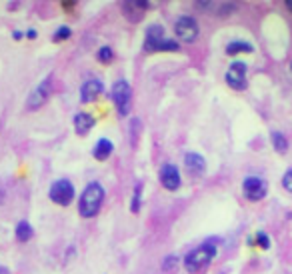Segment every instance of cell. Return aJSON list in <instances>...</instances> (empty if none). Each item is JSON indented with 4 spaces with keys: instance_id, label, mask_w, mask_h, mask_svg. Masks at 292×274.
I'll return each mask as SVG.
<instances>
[{
    "instance_id": "6da1fadb",
    "label": "cell",
    "mask_w": 292,
    "mask_h": 274,
    "mask_svg": "<svg viewBox=\"0 0 292 274\" xmlns=\"http://www.w3.org/2000/svg\"><path fill=\"white\" fill-rule=\"evenodd\" d=\"M104 202V188L100 182H90L86 184V188L82 190L80 198H78V214L82 218H94Z\"/></svg>"
},
{
    "instance_id": "7a4b0ae2",
    "label": "cell",
    "mask_w": 292,
    "mask_h": 274,
    "mask_svg": "<svg viewBox=\"0 0 292 274\" xmlns=\"http://www.w3.org/2000/svg\"><path fill=\"white\" fill-rule=\"evenodd\" d=\"M216 244H214V240H206V242H202L198 248H192L186 256H184V268L188 270V272H198V270H204L212 260H214V256H216Z\"/></svg>"
},
{
    "instance_id": "3957f363",
    "label": "cell",
    "mask_w": 292,
    "mask_h": 274,
    "mask_svg": "<svg viewBox=\"0 0 292 274\" xmlns=\"http://www.w3.org/2000/svg\"><path fill=\"white\" fill-rule=\"evenodd\" d=\"M144 50L146 52H176V50H180V44L176 40L166 38L164 28L160 24H152V26H148V30H146Z\"/></svg>"
},
{
    "instance_id": "277c9868",
    "label": "cell",
    "mask_w": 292,
    "mask_h": 274,
    "mask_svg": "<svg viewBox=\"0 0 292 274\" xmlns=\"http://www.w3.org/2000/svg\"><path fill=\"white\" fill-rule=\"evenodd\" d=\"M110 96L116 104V112L120 116H126L132 108V88L126 80H116L112 84V90H110Z\"/></svg>"
},
{
    "instance_id": "5b68a950",
    "label": "cell",
    "mask_w": 292,
    "mask_h": 274,
    "mask_svg": "<svg viewBox=\"0 0 292 274\" xmlns=\"http://www.w3.org/2000/svg\"><path fill=\"white\" fill-rule=\"evenodd\" d=\"M50 200L58 206H68L72 200H74V184L66 178H60L56 182H52L50 186V192H48Z\"/></svg>"
},
{
    "instance_id": "8992f818",
    "label": "cell",
    "mask_w": 292,
    "mask_h": 274,
    "mask_svg": "<svg viewBox=\"0 0 292 274\" xmlns=\"http://www.w3.org/2000/svg\"><path fill=\"white\" fill-rule=\"evenodd\" d=\"M174 34L182 42H194L198 36V22L192 16H180L174 22Z\"/></svg>"
},
{
    "instance_id": "52a82bcc",
    "label": "cell",
    "mask_w": 292,
    "mask_h": 274,
    "mask_svg": "<svg viewBox=\"0 0 292 274\" xmlns=\"http://www.w3.org/2000/svg\"><path fill=\"white\" fill-rule=\"evenodd\" d=\"M242 190H244V196L248 200L258 202V200H262L268 194V182L258 178V176H248L242 182Z\"/></svg>"
},
{
    "instance_id": "ba28073f",
    "label": "cell",
    "mask_w": 292,
    "mask_h": 274,
    "mask_svg": "<svg viewBox=\"0 0 292 274\" xmlns=\"http://www.w3.org/2000/svg\"><path fill=\"white\" fill-rule=\"evenodd\" d=\"M226 84L234 90H244L248 86L246 82V64L236 60L230 64V68L226 70Z\"/></svg>"
},
{
    "instance_id": "9c48e42d",
    "label": "cell",
    "mask_w": 292,
    "mask_h": 274,
    "mask_svg": "<svg viewBox=\"0 0 292 274\" xmlns=\"http://www.w3.org/2000/svg\"><path fill=\"white\" fill-rule=\"evenodd\" d=\"M50 92H52V78L48 76L44 82H40V84L30 92V96H28V100H26V108H28V110L40 108V106L50 98Z\"/></svg>"
},
{
    "instance_id": "30bf717a",
    "label": "cell",
    "mask_w": 292,
    "mask_h": 274,
    "mask_svg": "<svg viewBox=\"0 0 292 274\" xmlns=\"http://www.w3.org/2000/svg\"><path fill=\"white\" fill-rule=\"evenodd\" d=\"M158 178H160V184H162L166 190H170V192L178 190V188H180V182H182L180 172H178V166H174V164H164V166L160 168Z\"/></svg>"
},
{
    "instance_id": "8fae6325",
    "label": "cell",
    "mask_w": 292,
    "mask_h": 274,
    "mask_svg": "<svg viewBox=\"0 0 292 274\" xmlns=\"http://www.w3.org/2000/svg\"><path fill=\"white\" fill-rule=\"evenodd\" d=\"M102 90H104L102 82L96 80V78H90V80H86V82L80 86V100H82L84 104L94 102V100L102 94Z\"/></svg>"
},
{
    "instance_id": "7c38bea8",
    "label": "cell",
    "mask_w": 292,
    "mask_h": 274,
    "mask_svg": "<svg viewBox=\"0 0 292 274\" xmlns=\"http://www.w3.org/2000/svg\"><path fill=\"white\" fill-rule=\"evenodd\" d=\"M184 166H186V170L192 172L194 176L206 172V160H204V156L198 154V152H186V154H184Z\"/></svg>"
},
{
    "instance_id": "4fadbf2b",
    "label": "cell",
    "mask_w": 292,
    "mask_h": 274,
    "mask_svg": "<svg viewBox=\"0 0 292 274\" xmlns=\"http://www.w3.org/2000/svg\"><path fill=\"white\" fill-rule=\"evenodd\" d=\"M94 124H96V120H94V116L88 114V112H78V114L74 116V130H76V134H80V136L88 134V132L92 130Z\"/></svg>"
},
{
    "instance_id": "5bb4252c",
    "label": "cell",
    "mask_w": 292,
    "mask_h": 274,
    "mask_svg": "<svg viewBox=\"0 0 292 274\" xmlns=\"http://www.w3.org/2000/svg\"><path fill=\"white\" fill-rule=\"evenodd\" d=\"M112 152H114V144H112L108 138H100V140L94 144V148H92V156H94L96 160H106Z\"/></svg>"
},
{
    "instance_id": "9a60e30c",
    "label": "cell",
    "mask_w": 292,
    "mask_h": 274,
    "mask_svg": "<svg viewBox=\"0 0 292 274\" xmlns=\"http://www.w3.org/2000/svg\"><path fill=\"white\" fill-rule=\"evenodd\" d=\"M240 52H254V46L250 42H246V40H232L226 46V54H230V56H236Z\"/></svg>"
},
{
    "instance_id": "2e32d148",
    "label": "cell",
    "mask_w": 292,
    "mask_h": 274,
    "mask_svg": "<svg viewBox=\"0 0 292 274\" xmlns=\"http://www.w3.org/2000/svg\"><path fill=\"white\" fill-rule=\"evenodd\" d=\"M32 234H34V230H32L28 220H20L16 224V238H18V242H28L32 238Z\"/></svg>"
},
{
    "instance_id": "e0dca14e",
    "label": "cell",
    "mask_w": 292,
    "mask_h": 274,
    "mask_svg": "<svg viewBox=\"0 0 292 274\" xmlns=\"http://www.w3.org/2000/svg\"><path fill=\"white\" fill-rule=\"evenodd\" d=\"M270 140H272V146H274V150H276V152L284 154V152L288 150V140H286V136H284L282 132L274 130V132L270 134Z\"/></svg>"
},
{
    "instance_id": "ac0fdd59",
    "label": "cell",
    "mask_w": 292,
    "mask_h": 274,
    "mask_svg": "<svg viewBox=\"0 0 292 274\" xmlns=\"http://www.w3.org/2000/svg\"><path fill=\"white\" fill-rule=\"evenodd\" d=\"M140 204H142V184L138 182L136 188H134V194H132V204H130V210L136 214L140 210Z\"/></svg>"
},
{
    "instance_id": "d6986e66",
    "label": "cell",
    "mask_w": 292,
    "mask_h": 274,
    "mask_svg": "<svg viewBox=\"0 0 292 274\" xmlns=\"http://www.w3.org/2000/svg\"><path fill=\"white\" fill-rule=\"evenodd\" d=\"M96 58H98L100 62L108 64V62H112V58H114V52H112V48H110V46H102V48H98V52H96Z\"/></svg>"
},
{
    "instance_id": "ffe728a7",
    "label": "cell",
    "mask_w": 292,
    "mask_h": 274,
    "mask_svg": "<svg viewBox=\"0 0 292 274\" xmlns=\"http://www.w3.org/2000/svg\"><path fill=\"white\" fill-rule=\"evenodd\" d=\"M70 34H72V30L68 28V26H60L56 32H54V36H52V40L54 42H60V40H66V38H70Z\"/></svg>"
},
{
    "instance_id": "44dd1931",
    "label": "cell",
    "mask_w": 292,
    "mask_h": 274,
    "mask_svg": "<svg viewBox=\"0 0 292 274\" xmlns=\"http://www.w3.org/2000/svg\"><path fill=\"white\" fill-rule=\"evenodd\" d=\"M256 242H258V246H260V248H264V250H268V248H270V238H268V234H266V232H258V234H256Z\"/></svg>"
},
{
    "instance_id": "7402d4cb",
    "label": "cell",
    "mask_w": 292,
    "mask_h": 274,
    "mask_svg": "<svg viewBox=\"0 0 292 274\" xmlns=\"http://www.w3.org/2000/svg\"><path fill=\"white\" fill-rule=\"evenodd\" d=\"M282 186H284L288 192H292V168L286 170V174L282 176Z\"/></svg>"
},
{
    "instance_id": "603a6c76",
    "label": "cell",
    "mask_w": 292,
    "mask_h": 274,
    "mask_svg": "<svg viewBox=\"0 0 292 274\" xmlns=\"http://www.w3.org/2000/svg\"><path fill=\"white\" fill-rule=\"evenodd\" d=\"M26 36H28V38H36V30H28Z\"/></svg>"
},
{
    "instance_id": "cb8c5ba5",
    "label": "cell",
    "mask_w": 292,
    "mask_h": 274,
    "mask_svg": "<svg viewBox=\"0 0 292 274\" xmlns=\"http://www.w3.org/2000/svg\"><path fill=\"white\" fill-rule=\"evenodd\" d=\"M14 38H16V40H20V38H22V32H18V30H16V32H14Z\"/></svg>"
},
{
    "instance_id": "d4e9b609",
    "label": "cell",
    "mask_w": 292,
    "mask_h": 274,
    "mask_svg": "<svg viewBox=\"0 0 292 274\" xmlns=\"http://www.w3.org/2000/svg\"><path fill=\"white\" fill-rule=\"evenodd\" d=\"M286 8H288V10L292 12V0H288V2H286Z\"/></svg>"
},
{
    "instance_id": "484cf974",
    "label": "cell",
    "mask_w": 292,
    "mask_h": 274,
    "mask_svg": "<svg viewBox=\"0 0 292 274\" xmlns=\"http://www.w3.org/2000/svg\"><path fill=\"white\" fill-rule=\"evenodd\" d=\"M290 70H292V66H290Z\"/></svg>"
}]
</instances>
